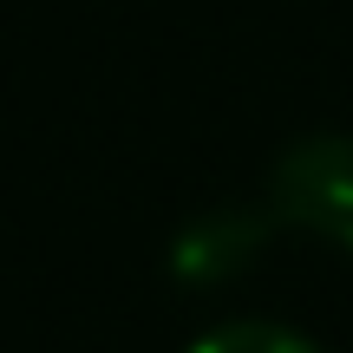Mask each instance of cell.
<instances>
[{"instance_id": "obj_1", "label": "cell", "mask_w": 353, "mask_h": 353, "mask_svg": "<svg viewBox=\"0 0 353 353\" xmlns=\"http://www.w3.org/2000/svg\"><path fill=\"white\" fill-rule=\"evenodd\" d=\"M281 223L353 249V138H307L275 164Z\"/></svg>"}, {"instance_id": "obj_2", "label": "cell", "mask_w": 353, "mask_h": 353, "mask_svg": "<svg viewBox=\"0 0 353 353\" xmlns=\"http://www.w3.org/2000/svg\"><path fill=\"white\" fill-rule=\"evenodd\" d=\"M262 249H268V216H255V210H210V216H196V223L176 236L170 268L183 281H196V288H210V281L242 275Z\"/></svg>"}, {"instance_id": "obj_3", "label": "cell", "mask_w": 353, "mask_h": 353, "mask_svg": "<svg viewBox=\"0 0 353 353\" xmlns=\"http://www.w3.org/2000/svg\"><path fill=\"white\" fill-rule=\"evenodd\" d=\"M196 353H314V347L294 341V334H281V327H223V334H210Z\"/></svg>"}]
</instances>
